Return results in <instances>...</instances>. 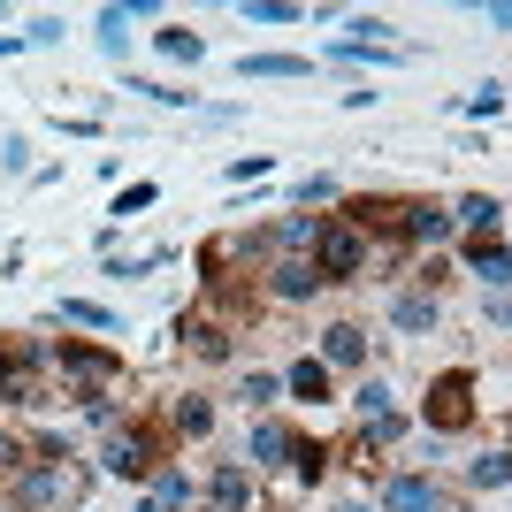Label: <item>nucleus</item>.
Returning a JSON list of instances; mask_svg holds the SVG:
<instances>
[{"mask_svg": "<svg viewBox=\"0 0 512 512\" xmlns=\"http://www.w3.org/2000/svg\"><path fill=\"white\" fill-rule=\"evenodd\" d=\"M85 497V467L77 459H31L16 474V512H69Z\"/></svg>", "mask_w": 512, "mask_h": 512, "instance_id": "1", "label": "nucleus"}, {"mask_svg": "<svg viewBox=\"0 0 512 512\" xmlns=\"http://www.w3.org/2000/svg\"><path fill=\"white\" fill-rule=\"evenodd\" d=\"M421 421H428V436H459V428H474V367H444V375L428 383Z\"/></svg>", "mask_w": 512, "mask_h": 512, "instance_id": "2", "label": "nucleus"}, {"mask_svg": "<svg viewBox=\"0 0 512 512\" xmlns=\"http://www.w3.org/2000/svg\"><path fill=\"white\" fill-rule=\"evenodd\" d=\"M46 367H62L69 383H77V398H92V390H115V383H123V360H115V352H100V344H77V337L46 344Z\"/></svg>", "mask_w": 512, "mask_h": 512, "instance_id": "3", "label": "nucleus"}, {"mask_svg": "<svg viewBox=\"0 0 512 512\" xmlns=\"http://www.w3.org/2000/svg\"><path fill=\"white\" fill-rule=\"evenodd\" d=\"M161 459H169V451H161V436H153V428H138V421H123V428L100 444V474H115V482H146Z\"/></svg>", "mask_w": 512, "mask_h": 512, "instance_id": "4", "label": "nucleus"}, {"mask_svg": "<svg viewBox=\"0 0 512 512\" xmlns=\"http://www.w3.org/2000/svg\"><path fill=\"white\" fill-rule=\"evenodd\" d=\"M46 344H0V406H46Z\"/></svg>", "mask_w": 512, "mask_h": 512, "instance_id": "5", "label": "nucleus"}, {"mask_svg": "<svg viewBox=\"0 0 512 512\" xmlns=\"http://www.w3.org/2000/svg\"><path fill=\"white\" fill-rule=\"evenodd\" d=\"M314 268H321V283H360V268H367V237H360V230H344V222H329V230H321V245H314Z\"/></svg>", "mask_w": 512, "mask_h": 512, "instance_id": "6", "label": "nucleus"}, {"mask_svg": "<svg viewBox=\"0 0 512 512\" xmlns=\"http://www.w3.org/2000/svg\"><path fill=\"white\" fill-rule=\"evenodd\" d=\"M383 512H451V490L436 474H390L383 482Z\"/></svg>", "mask_w": 512, "mask_h": 512, "instance_id": "7", "label": "nucleus"}, {"mask_svg": "<svg viewBox=\"0 0 512 512\" xmlns=\"http://www.w3.org/2000/svg\"><path fill=\"white\" fill-rule=\"evenodd\" d=\"M398 237H406V245H444V237H459V222H451V207H436V199H406V207H398Z\"/></svg>", "mask_w": 512, "mask_h": 512, "instance_id": "8", "label": "nucleus"}, {"mask_svg": "<svg viewBox=\"0 0 512 512\" xmlns=\"http://www.w3.org/2000/svg\"><path fill=\"white\" fill-rule=\"evenodd\" d=\"M321 291H329V283H321L314 260H268V299L306 306V299H321Z\"/></svg>", "mask_w": 512, "mask_h": 512, "instance_id": "9", "label": "nucleus"}, {"mask_svg": "<svg viewBox=\"0 0 512 512\" xmlns=\"http://www.w3.org/2000/svg\"><path fill=\"white\" fill-rule=\"evenodd\" d=\"M314 360L329 367V375H337V367H352V375H360V367H367V329H360V321H329Z\"/></svg>", "mask_w": 512, "mask_h": 512, "instance_id": "10", "label": "nucleus"}, {"mask_svg": "<svg viewBox=\"0 0 512 512\" xmlns=\"http://www.w3.org/2000/svg\"><path fill=\"white\" fill-rule=\"evenodd\" d=\"M436 321H444V299H436V291H398V299H390V329H398V337H436Z\"/></svg>", "mask_w": 512, "mask_h": 512, "instance_id": "11", "label": "nucleus"}, {"mask_svg": "<svg viewBox=\"0 0 512 512\" xmlns=\"http://www.w3.org/2000/svg\"><path fill=\"white\" fill-rule=\"evenodd\" d=\"M176 344H184L192 360H230V321H214V314H184V321H176Z\"/></svg>", "mask_w": 512, "mask_h": 512, "instance_id": "12", "label": "nucleus"}, {"mask_svg": "<svg viewBox=\"0 0 512 512\" xmlns=\"http://www.w3.org/2000/svg\"><path fill=\"white\" fill-rule=\"evenodd\" d=\"M207 505H214V512H253V467L222 459V467L207 474Z\"/></svg>", "mask_w": 512, "mask_h": 512, "instance_id": "13", "label": "nucleus"}, {"mask_svg": "<svg viewBox=\"0 0 512 512\" xmlns=\"http://www.w3.org/2000/svg\"><path fill=\"white\" fill-rule=\"evenodd\" d=\"M459 253H467V268L490 283V291H512V245H497V237H467Z\"/></svg>", "mask_w": 512, "mask_h": 512, "instance_id": "14", "label": "nucleus"}, {"mask_svg": "<svg viewBox=\"0 0 512 512\" xmlns=\"http://www.w3.org/2000/svg\"><path fill=\"white\" fill-rule=\"evenodd\" d=\"M291 459V428L283 421H253L245 428V467H283Z\"/></svg>", "mask_w": 512, "mask_h": 512, "instance_id": "15", "label": "nucleus"}, {"mask_svg": "<svg viewBox=\"0 0 512 512\" xmlns=\"http://www.w3.org/2000/svg\"><path fill=\"white\" fill-rule=\"evenodd\" d=\"M54 321H69V329H100V337H123V314L100 299H62L54 306Z\"/></svg>", "mask_w": 512, "mask_h": 512, "instance_id": "16", "label": "nucleus"}, {"mask_svg": "<svg viewBox=\"0 0 512 512\" xmlns=\"http://www.w3.org/2000/svg\"><path fill=\"white\" fill-rule=\"evenodd\" d=\"M207 428H214V398H199V390H184V398H176V406H169V436H192V444H199Z\"/></svg>", "mask_w": 512, "mask_h": 512, "instance_id": "17", "label": "nucleus"}, {"mask_svg": "<svg viewBox=\"0 0 512 512\" xmlns=\"http://www.w3.org/2000/svg\"><path fill=\"white\" fill-rule=\"evenodd\" d=\"M283 390L306 398V406H329V367H321V360H291V367H283Z\"/></svg>", "mask_w": 512, "mask_h": 512, "instance_id": "18", "label": "nucleus"}, {"mask_svg": "<svg viewBox=\"0 0 512 512\" xmlns=\"http://www.w3.org/2000/svg\"><path fill=\"white\" fill-rule=\"evenodd\" d=\"M497 214H505V207H497L490 192H467L459 207H451V222H459L467 237H497Z\"/></svg>", "mask_w": 512, "mask_h": 512, "instance_id": "19", "label": "nucleus"}, {"mask_svg": "<svg viewBox=\"0 0 512 512\" xmlns=\"http://www.w3.org/2000/svg\"><path fill=\"white\" fill-rule=\"evenodd\" d=\"M329 459H337L329 444H314V436H291V459H283V467L299 474V482H321V474H329Z\"/></svg>", "mask_w": 512, "mask_h": 512, "instance_id": "20", "label": "nucleus"}, {"mask_svg": "<svg viewBox=\"0 0 512 512\" xmlns=\"http://www.w3.org/2000/svg\"><path fill=\"white\" fill-rule=\"evenodd\" d=\"M146 497H161V505H169V512H184V505H192V474L161 459V467H153V490H146Z\"/></svg>", "mask_w": 512, "mask_h": 512, "instance_id": "21", "label": "nucleus"}, {"mask_svg": "<svg viewBox=\"0 0 512 512\" xmlns=\"http://www.w3.org/2000/svg\"><path fill=\"white\" fill-rule=\"evenodd\" d=\"M467 482H474V490H505V482H512V451H482V459H467Z\"/></svg>", "mask_w": 512, "mask_h": 512, "instance_id": "22", "label": "nucleus"}, {"mask_svg": "<svg viewBox=\"0 0 512 512\" xmlns=\"http://www.w3.org/2000/svg\"><path fill=\"white\" fill-rule=\"evenodd\" d=\"M100 54L107 62H130V16L123 8H100Z\"/></svg>", "mask_w": 512, "mask_h": 512, "instance_id": "23", "label": "nucleus"}, {"mask_svg": "<svg viewBox=\"0 0 512 512\" xmlns=\"http://www.w3.org/2000/svg\"><path fill=\"white\" fill-rule=\"evenodd\" d=\"M237 77H306V62H299V54H245Z\"/></svg>", "mask_w": 512, "mask_h": 512, "instance_id": "24", "label": "nucleus"}, {"mask_svg": "<svg viewBox=\"0 0 512 512\" xmlns=\"http://www.w3.org/2000/svg\"><path fill=\"white\" fill-rule=\"evenodd\" d=\"M153 46H161L169 62H184V69H192L199 54H207V39H199V31H184V23H169V31H161V39H153Z\"/></svg>", "mask_w": 512, "mask_h": 512, "instance_id": "25", "label": "nucleus"}, {"mask_svg": "<svg viewBox=\"0 0 512 512\" xmlns=\"http://www.w3.org/2000/svg\"><path fill=\"white\" fill-rule=\"evenodd\" d=\"M352 406H360V428H367V421H383V413H398V398H390V383H375V375H367V383L352 390Z\"/></svg>", "mask_w": 512, "mask_h": 512, "instance_id": "26", "label": "nucleus"}, {"mask_svg": "<svg viewBox=\"0 0 512 512\" xmlns=\"http://www.w3.org/2000/svg\"><path fill=\"white\" fill-rule=\"evenodd\" d=\"M237 398H245V406H260V413H268V406H276V398H283V375H268V367H253V375H245V390H237Z\"/></svg>", "mask_w": 512, "mask_h": 512, "instance_id": "27", "label": "nucleus"}, {"mask_svg": "<svg viewBox=\"0 0 512 512\" xmlns=\"http://www.w3.org/2000/svg\"><path fill=\"white\" fill-rule=\"evenodd\" d=\"M299 0H245V23H299Z\"/></svg>", "mask_w": 512, "mask_h": 512, "instance_id": "28", "label": "nucleus"}, {"mask_svg": "<svg viewBox=\"0 0 512 512\" xmlns=\"http://www.w3.org/2000/svg\"><path fill=\"white\" fill-rule=\"evenodd\" d=\"M329 62H398V54H390V46H367V39H337Z\"/></svg>", "mask_w": 512, "mask_h": 512, "instance_id": "29", "label": "nucleus"}, {"mask_svg": "<svg viewBox=\"0 0 512 512\" xmlns=\"http://www.w3.org/2000/svg\"><path fill=\"white\" fill-rule=\"evenodd\" d=\"M23 467H31V436H8V428H0V474L16 482Z\"/></svg>", "mask_w": 512, "mask_h": 512, "instance_id": "30", "label": "nucleus"}, {"mask_svg": "<svg viewBox=\"0 0 512 512\" xmlns=\"http://www.w3.org/2000/svg\"><path fill=\"white\" fill-rule=\"evenodd\" d=\"M153 199H161V184H130V192H123V199H115V214H146V207H153Z\"/></svg>", "mask_w": 512, "mask_h": 512, "instance_id": "31", "label": "nucleus"}, {"mask_svg": "<svg viewBox=\"0 0 512 512\" xmlns=\"http://www.w3.org/2000/svg\"><path fill=\"white\" fill-rule=\"evenodd\" d=\"M23 39H31V46H62V16H39L31 31H23Z\"/></svg>", "mask_w": 512, "mask_h": 512, "instance_id": "32", "label": "nucleus"}, {"mask_svg": "<svg viewBox=\"0 0 512 512\" xmlns=\"http://www.w3.org/2000/svg\"><path fill=\"white\" fill-rule=\"evenodd\" d=\"M222 176H230V184H245V176H268V153H245V161H230Z\"/></svg>", "mask_w": 512, "mask_h": 512, "instance_id": "33", "label": "nucleus"}, {"mask_svg": "<svg viewBox=\"0 0 512 512\" xmlns=\"http://www.w3.org/2000/svg\"><path fill=\"white\" fill-rule=\"evenodd\" d=\"M321 199H337V184H329V176H306V184H299V207H321Z\"/></svg>", "mask_w": 512, "mask_h": 512, "instance_id": "34", "label": "nucleus"}, {"mask_svg": "<svg viewBox=\"0 0 512 512\" xmlns=\"http://www.w3.org/2000/svg\"><path fill=\"white\" fill-rule=\"evenodd\" d=\"M497 107H505V85H482V92L467 100V115H497Z\"/></svg>", "mask_w": 512, "mask_h": 512, "instance_id": "35", "label": "nucleus"}, {"mask_svg": "<svg viewBox=\"0 0 512 512\" xmlns=\"http://www.w3.org/2000/svg\"><path fill=\"white\" fill-rule=\"evenodd\" d=\"M482 16H490L497 31H512V0H490V8H482Z\"/></svg>", "mask_w": 512, "mask_h": 512, "instance_id": "36", "label": "nucleus"}, {"mask_svg": "<svg viewBox=\"0 0 512 512\" xmlns=\"http://www.w3.org/2000/svg\"><path fill=\"white\" fill-rule=\"evenodd\" d=\"M490 321H497V329H512V299H497V306H490Z\"/></svg>", "mask_w": 512, "mask_h": 512, "instance_id": "37", "label": "nucleus"}, {"mask_svg": "<svg viewBox=\"0 0 512 512\" xmlns=\"http://www.w3.org/2000/svg\"><path fill=\"white\" fill-rule=\"evenodd\" d=\"M138 512H169V505H161V497H138Z\"/></svg>", "mask_w": 512, "mask_h": 512, "instance_id": "38", "label": "nucleus"}, {"mask_svg": "<svg viewBox=\"0 0 512 512\" xmlns=\"http://www.w3.org/2000/svg\"><path fill=\"white\" fill-rule=\"evenodd\" d=\"M337 512H375V505H337Z\"/></svg>", "mask_w": 512, "mask_h": 512, "instance_id": "39", "label": "nucleus"}, {"mask_svg": "<svg viewBox=\"0 0 512 512\" xmlns=\"http://www.w3.org/2000/svg\"><path fill=\"white\" fill-rule=\"evenodd\" d=\"M0 512H16V505H0Z\"/></svg>", "mask_w": 512, "mask_h": 512, "instance_id": "40", "label": "nucleus"}, {"mask_svg": "<svg viewBox=\"0 0 512 512\" xmlns=\"http://www.w3.org/2000/svg\"><path fill=\"white\" fill-rule=\"evenodd\" d=\"M505 100H512V85H505Z\"/></svg>", "mask_w": 512, "mask_h": 512, "instance_id": "41", "label": "nucleus"}, {"mask_svg": "<svg viewBox=\"0 0 512 512\" xmlns=\"http://www.w3.org/2000/svg\"><path fill=\"white\" fill-rule=\"evenodd\" d=\"M207 512H214V505H207Z\"/></svg>", "mask_w": 512, "mask_h": 512, "instance_id": "42", "label": "nucleus"}]
</instances>
